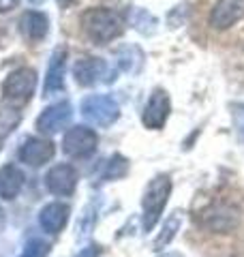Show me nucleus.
Segmentation results:
<instances>
[{"instance_id": "1", "label": "nucleus", "mask_w": 244, "mask_h": 257, "mask_svg": "<svg viewBox=\"0 0 244 257\" xmlns=\"http://www.w3.org/2000/svg\"><path fill=\"white\" fill-rule=\"evenodd\" d=\"M129 18L118 9L109 7H90L81 13L79 26L81 32L88 37V41L96 45H107L125 32Z\"/></svg>"}, {"instance_id": "2", "label": "nucleus", "mask_w": 244, "mask_h": 257, "mask_svg": "<svg viewBox=\"0 0 244 257\" xmlns=\"http://www.w3.org/2000/svg\"><path fill=\"white\" fill-rule=\"evenodd\" d=\"M169 195H172V180H169V176L159 174L148 182V187L144 191V199H142L144 231H150L159 223L161 214L167 206Z\"/></svg>"}, {"instance_id": "3", "label": "nucleus", "mask_w": 244, "mask_h": 257, "mask_svg": "<svg viewBox=\"0 0 244 257\" xmlns=\"http://www.w3.org/2000/svg\"><path fill=\"white\" fill-rule=\"evenodd\" d=\"M35 88H37V71L30 67H20L11 71L3 82V96L7 103L22 107L35 94Z\"/></svg>"}, {"instance_id": "4", "label": "nucleus", "mask_w": 244, "mask_h": 257, "mask_svg": "<svg viewBox=\"0 0 244 257\" xmlns=\"http://www.w3.org/2000/svg\"><path fill=\"white\" fill-rule=\"evenodd\" d=\"M79 111L94 126H109L118 120L120 107L109 94H90L81 101Z\"/></svg>"}, {"instance_id": "5", "label": "nucleus", "mask_w": 244, "mask_h": 257, "mask_svg": "<svg viewBox=\"0 0 244 257\" xmlns=\"http://www.w3.org/2000/svg\"><path fill=\"white\" fill-rule=\"evenodd\" d=\"M73 77L75 82L84 88L96 86L101 82H113V73L109 69V64L103 58H94V56H81L73 64Z\"/></svg>"}, {"instance_id": "6", "label": "nucleus", "mask_w": 244, "mask_h": 257, "mask_svg": "<svg viewBox=\"0 0 244 257\" xmlns=\"http://www.w3.org/2000/svg\"><path fill=\"white\" fill-rule=\"evenodd\" d=\"M96 144H99V138L92 131L90 126H71L62 138V150L64 155H69L73 159H86L90 157L96 150Z\"/></svg>"}, {"instance_id": "7", "label": "nucleus", "mask_w": 244, "mask_h": 257, "mask_svg": "<svg viewBox=\"0 0 244 257\" xmlns=\"http://www.w3.org/2000/svg\"><path fill=\"white\" fill-rule=\"evenodd\" d=\"M169 111H172V101H169V94L163 90V88H154L148 103H146V107H144L142 122H144L146 128L159 131V128H163V124L167 122Z\"/></svg>"}, {"instance_id": "8", "label": "nucleus", "mask_w": 244, "mask_h": 257, "mask_svg": "<svg viewBox=\"0 0 244 257\" xmlns=\"http://www.w3.org/2000/svg\"><path fill=\"white\" fill-rule=\"evenodd\" d=\"M45 187L52 195L71 197L77 189V170L69 163L54 165L45 176Z\"/></svg>"}, {"instance_id": "9", "label": "nucleus", "mask_w": 244, "mask_h": 257, "mask_svg": "<svg viewBox=\"0 0 244 257\" xmlns=\"http://www.w3.org/2000/svg\"><path fill=\"white\" fill-rule=\"evenodd\" d=\"M73 116V105L69 101H58L54 105L45 107L43 114L37 118V128L43 135H54L62 131L64 126L69 124V120Z\"/></svg>"}, {"instance_id": "10", "label": "nucleus", "mask_w": 244, "mask_h": 257, "mask_svg": "<svg viewBox=\"0 0 244 257\" xmlns=\"http://www.w3.org/2000/svg\"><path fill=\"white\" fill-rule=\"evenodd\" d=\"M244 18V0H216L210 11V26L214 30H227Z\"/></svg>"}, {"instance_id": "11", "label": "nucleus", "mask_w": 244, "mask_h": 257, "mask_svg": "<svg viewBox=\"0 0 244 257\" xmlns=\"http://www.w3.org/2000/svg\"><path fill=\"white\" fill-rule=\"evenodd\" d=\"M64 71H67V47H56L43 82V96H52L64 90Z\"/></svg>"}, {"instance_id": "12", "label": "nucleus", "mask_w": 244, "mask_h": 257, "mask_svg": "<svg viewBox=\"0 0 244 257\" xmlns=\"http://www.w3.org/2000/svg\"><path fill=\"white\" fill-rule=\"evenodd\" d=\"M54 144L45 138H26L22 142V146L18 150V157L22 163H26L30 167H39L47 163L52 157H54Z\"/></svg>"}, {"instance_id": "13", "label": "nucleus", "mask_w": 244, "mask_h": 257, "mask_svg": "<svg viewBox=\"0 0 244 257\" xmlns=\"http://www.w3.org/2000/svg\"><path fill=\"white\" fill-rule=\"evenodd\" d=\"M20 32L28 43H41L50 32V18L41 11H26L20 18Z\"/></svg>"}, {"instance_id": "14", "label": "nucleus", "mask_w": 244, "mask_h": 257, "mask_svg": "<svg viewBox=\"0 0 244 257\" xmlns=\"http://www.w3.org/2000/svg\"><path fill=\"white\" fill-rule=\"evenodd\" d=\"M69 206L67 204H60V202H52L43 206V210L39 212V223L41 227H43L47 234H60V231L64 229V225H67L69 221Z\"/></svg>"}, {"instance_id": "15", "label": "nucleus", "mask_w": 244, "mask_h": 257, "mask_svg": "<svg viewBox=\"0 0 244 257\" xmlns=\"http://www.w3.org/2000/svg\"><path fill=\"white\" fill-rule=\"evenodd\" d=\"M24 187V172L18 165L7 163L0 167V197L11 202L20 195V191Z\"/></svg>"}, {"instance_id": "16", "label": "nucleus", "mask_w": 244, "mask_h": 257, "mask_svg": "<svg viewBox=\"0 0 244 257\" xmlns=\"http://www.w3.org/2000/svg\"><path fill=\"white\" fill-rule=\"evenodd\" d=\"M235 223H238V214L231 208L216 206L201 214V225L210 231H229Z\"/></svg>"}, {"instance_id": "17", "label": "nucleus", "mask_w": 244, "mask_h": 257, "mask_svg": "<svg viewBox=\"0 0 244 257\" xmlns=\"http://www.w3.org/2000/svg\"><path fill=\"white\" fill-rule=\"evenodd\" d=\"M20 120H22V114L18 105H11L7 101L0 103V138L13 133L15 126L20 124Z\"/></svg>"}, {"instance_id": "18", "label": "nucleus", "mask_w": 244, "mask_h": 257, "mask_svg": "<svg viewBox=\"0 0 244 257\" xmlns=\"http://www.w3.org/2000/svg\"><path fill=\"white\" fill-rule=\"evenodd\" d=\"M142 62H144V54L140 47L129 45L118 52V67L122 71H127V73H135V71L142 67Z\"/></svg>"}, {"instance_id": "19", "label": "nucleus", "mask_w": 244, "mask_h": 257, "mask_svg": "<svg viewBox=\"0 0 244 257\" xmlns=\"http://www.w3.org/2000/svg\"><path fill=\"white\" fill-rule=\"evenodd\" d=\"M178 229H180V214L174 212L165 221V225H163V229H161V234L157 236V240H154V251H163V248H165L176 238V231Z\"/></svg>"}, {"instance_id": "20", "label": "nucleus", "mask_w": 244, "mask_h": 257, "mask_svg": "<svg viewBox=\"0 0 244 257\" xmlns=\"http://www.w3.org/2000/svg\"><path fill=\"white\" fill-rule=\"evenodd\" d=\"M127 18L135 26V30H140L142 35H150V32H154V26H157V18L146 9H133L131 15H127Z\"/></svg>"}, {"instance_id": "21", "label": "nucleus", "mask_w": 244, "mask_h": 257, "mask_svg": "<svg viewBox=\"0 0 244 257\" xmlns=\"http://www.w3.org/2000/svg\"><path fill=\"white\" fill-rule=\"evenodd\" d=\"M127 172H129V161L122 155H113L107 161V167H105V178L107 180H118V178H125Z\"/></svg>"}, {"instance_id": "22", "label": "nucleus", "mask_w": 244, "mask_h": 257, "mask_svg": "<svg viewBox=\"0 0 244 257\" xmlns=\"http://www.w3.org/2000/svg\"><path fill=\"white\" fill-rule=\"evenodd\" d=\"M47 253H50V244L41 238H32L20 257H47Z\"/></svg>"}, {"instance_id": "23", "label": "nucleus", "mask_w": 244, "mask_h": 257, "mask_svg": "<svg viewBox=\"0 0 244 257\" xmlns=\"http://www.w3.org/2000/svg\"><path fill=\"white\" fill-rule=\"evenodd\" d=\"M20 5V0H0V13H9Z\"/></svg>"}, {"instance_id": "24", "label": "nucleus", "mask_w": 244, "mask_h": 257, "mask_svg": "<svg viewBox=\"0 0 244 257\" xmlns=\"http://www.w3.org/2000/svg\"><path fill=\"white\" fill-rule=\"evenodd\" d=\"M101 251H99V246H88V248H84V251H79V255L77 257H96Z\"/></svg>"}, {"instance_id": "25", "label": "nucleus", "mask_w": 244, "mask_h": 257, "mask_svg": "<svg viewBox=\"0 0 244 257\" xmlns=\"http://www.w3.org/2000/svg\"><path fill=\"white\" fill-rule=\"evenodd\" d=\"M58 5L60 7H69V5H73V0H58Z\"/></svg>"}, {"instance_id": "26", "label": "nucleus", "mask_w": 244, "mask_h": 257, "mask_svg": "<svg viewBox=\"0 0 244 257\" xmlns=\"http://www.w3.org/2000/svg\"><path fill=\"white\" fill-rule=\"evenodd\" d=\"M163 257H182V255H178V253H165Z\"/></svg>"}, {"instance_id": "27", "label": "nucleus", "mask_w": 244, "mask_h": 257, "mask_svg": "<svg viewBox=\"0 0 244 257\" xmlns=\"http://www.w3.org/2000/svg\"><path fill=\"white\" fill-rule=\"evenodd\" d=\"M30 5H41V3H45V0H28Z\"/></svg>"}, {"instance_id": "28", "label": "nucleus", "mask_w": 244, "mask_h": 257, "mask_svg": "<svg viewBox=\"0 0 244 257\" xmlns=\"http://www.w3.org/2000/svg\"><path fill=\"white\" fill-rule=\"evenodd\" d=\"M0 150H3V138H0Z\"/></svg>"}, {"instance_id": "29", "label": "nucleus", "mask_w": 244, "mask_h": 257, "mask_svg": "<svg viewBox=\"0 0 244 257\" xmlns=\"http://www.w3.org/2000/svg\"><path fill=\"white\" fill-rule=\"evenodd\" d=\"M0 223H3V210H0Z\"/></svg>"}]
</instances>
